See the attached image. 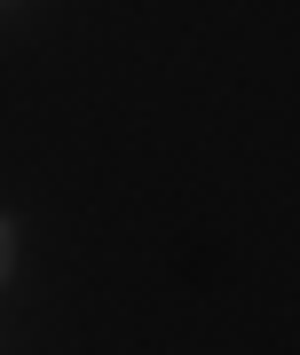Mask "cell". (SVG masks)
Instances as JSON below:
<instances>
[{"label": "cell", "instance_id": "2", "mask_svg": "<svg viewBox=\"0 0 300 355\" xmlns=\"http://www.w3.org/2000/svg\"><path fill=\"white\" fill-rule=\"evenodd\" d=\"M24 8H32V0H0V16H24Z\"/></svg>", "mask_w": 300, "mask_h": 355}, {"label": "cell", "instance_id": "3", "mask_svg": "<svg viewBox=\"0 0 300 355\" xmlns=\"http://www.w3.org/2000/svg\"><path fill=\"white\" fill-rule=\"evenodd\" d=\"M0 355H16V340H8V324H0Z\"/></svg>", "mask_w": 300, "mask_h": 355}, {"label": "cell", "instance_id": "1", "mask_svg": "<svg viewBox=\"0 0 300 355\" xmlns=\"http://www.w3.org/2000/svg\"><path fill=\"white\" fill-rule=\"evenodd\" d=\"M16 245H24V229H16V214H0V292L16 284Z\"/></svg>", "mask_w": 300, "mask_h": 355}]
</instances>
